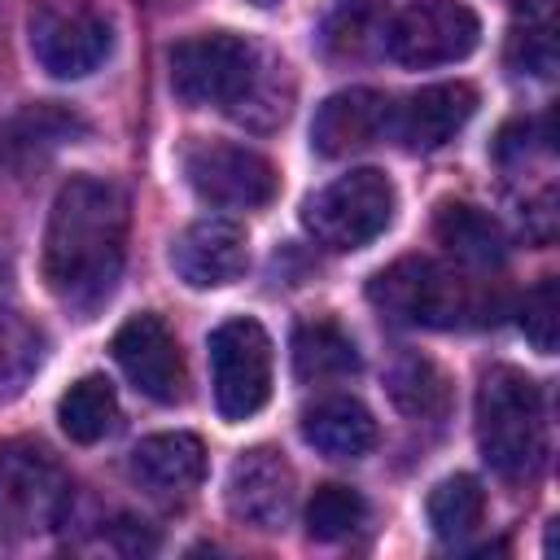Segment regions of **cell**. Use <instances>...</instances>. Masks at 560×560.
Instances as JSON below:
<instances>
[{"label": "cell", "mask_w": 560, "mask_h": 560, "mask_svg": "<svg viewBox=\"0 0 560 560\" xmlns=\"http://www.w3.org/2000/svg\"><path fill=\"white\" fill-rule=\"evenodd\" d=\"M127 258V197L114 179L74 175L57 188L44 228V284L79 315L101 311Z\"/></svg>", "instance_id": "cell-1"}, {"label": "cell", "mask_w": 560, "mask_h": 560, "mask_svg": "<svg viewBox=\"0 0 560 560\" xmlns=\"http://www.w3.org/2000/svg\"><path fill=\"white\" fill-rule=\"evenodd\" d=\"M284 61H271L258 44L210 31L179 39L171 48V88L184 105H214L228 109L236 122H249L262 131L258 109H267V127H276L289 114V96H280Z\"/></svg>", "instance_id": "cell-2"}, {"label": "cell", "mask_w": 560, "mask_h": 560, "mask_svg": "<svg viewBox=\"0 0 560 560\" xmlns=\"http://www.w3.org/2000/svg\"><path fill=\"white\" fill-rule=\"evenodd\" d=\"M542 433H547V411H542V389L508 363H494L481 372L477 385V446L481 459L499 477H534L542 459Z\"/></svg>", "instance_id": "cell-3"}, {"label": "cell", "mask_w": 560, "mask_h": 560, "mask_svg": "<svg viewBox=\"0 0 560 560\" xmlns=\"http://www.w3.org/2000/svg\"><path fill=\"white\" fill-rule=\"evenodd\" d=\"M368 302L407 328H455L477 315V289L433 258H398L376 271L368 284Z\"/></svg>", "instance_id": "cell-4"}, {"label": "cell", "mask_w": 560, "mask_h": 560, "mask_svg": "<svg viewBox=\"0 0 560 560\" xmlns=\"http://www.w3.org/2000/svg\"><path fill=\"white\" fill-rule=\"evenodd\" d=\"M394 206L398 197H394L389 175H381L376 166H359L306 197L302 228L315 236V245L346 254V249H363L368 241H376L389 228Z\"/></svg>", "instance_id": "cell-5"}, {"label": "cell", "mask_w": 560, "mask_h": 560, "mask_svg": "<svg viewBox=\"0 0 560 560\" xmlns=\"http://www.w3.org/2000/svg\"><path fill=\"white\" fill-rule=\"evenodd\" d=\"M70 503L66 468L26 438L0 442V534L35 538L61 521Z\"/></svg>", "instance_id": "cell-6"}, {"label": "cell", "mask_w": 560, "mask_h": 560, "mask_svg": "<svg viewBox=\"0 0 560 560\" xmlns=\"http://www.w3.org/2000/svg\"><path fill=\"white\" fill-rule=\"evenodd\" d=\"M210 385L223 420H249L271 398V337L258 319H223L210 332Z\"/></svg>", "instance_id": "cell-7"}, {"label": "cell", "mask_w": 560, "mask_h": 560, "mask_svg": "<svg viewBox=\"0 0 560 560\" xmlns=\"http://www.w3.org/2000/svg\"><path fill=\"white\" fill-rule=\"evenodd\" d=\"M179 171H184L188 188L201 201L232 206V210H258L280 188L276 166L258 149L228 144V140H201V136H192L179 149Z\"/></svg>", "instance_id": "cell-8"}, {"label": "cell", "mask_w": 560, "mask_h": 560, "mask_svg": "<svg viewBox=\"0 0 560 560\" xmlns=\"http://www.w3.org/2000/svg\"><path fill=\"white\" fill-rule=\"evenodd\" d=\"M477 44H481V18L459 0H416L385 26L389 57L411 70L464 61Z\"/></svg>", "instance_id": "cell-9"}, {"label": "cell", "mask_w": 560, "mask_h": 560, "mask_svg": "<svg viewBox=\"0 0 560 560\" xmlns=\"http://www.w3.org/2000/svg\"><path fill=\"white\" fill-rule=\"evenodd\" d=\"M114 48V31L105 13L88 0H48L31 13V52L52 79L92 74Z\"/></svg>", "instance_id": "cell-10"}, {"label": "cell", "mask_w": 560, "mask_h": 560, "mask_svg": "<svg viewBox=\"0 0 560 560\" xmlns=\"http://www.w3.org/2000/svg\"><path fill=\"white\" fill-rule=\"evenodd\" d=\"M114 363L122 368V376L153 402H179L184 398V359H179V341L175 332L158 319V315H131L114 341Z\"/></svg>", "instance_id": "cell-11"}, {"label": "cell", "mask_w": 560, "mask_h": 560, "mask_svg": "<svg viewBox=\"0 0 560 560\" xmlns=\"http://www.w3.org/2000/svg\"><path fill=\"white\" fill-rule=\"evenodd\" d=\"M293 468L280 451L271 446H254V451H241L228 468V512L241 521V525H254V529H280L293 512Z\"/></svg>", "instance_id": "cell-12"}, {"label": "cell", "mask_w": 560, "mask_h": 560, "mask_svg": "<svg viewBox=\"0 0 560 560\" xmlns=\"http://www.w3.org/2000/svg\"><path fill=\"white\" fill-rule=\"evenodd\" d=\"M389 109L394 101L376 88H346L332 92L311 122V149L319 158H350L389 136Z\"/></svg>", "instance_id": "cell-13"}, {"label": "cell", "mask_w": 560, "mask_h": 560, "mask_svg": "<svg viewBox=\"0 0 560 560\" xmlns=\"http://www.w3.org/2000/svg\"><path fill=\"white\" fill-rule=\"evenodd\" d=\"M171 267L188 289H223L249 267L245 232L232 219H197L175 236Z\"/></svg>", "instance_id": "cell-14"}, {"label": "cell", "mask_w": 560, "mask_h": 560, "mask_svg": "<svg viewBox=\"0 0 560 560\" xmlns=\"http://www.w3.org/2000/svg\"><path fill=\"white\" fill-rule=\"evenodd\" d=\"M472 114H477V92L468 83H433L389 109V136L411 153H429L455 140V131H464Z\"/></svg>", "instance_id": "cell-15"}, {"label": "cell", "mask_w": 560, "mask_h": 560, "mask_svg": "<svg viewBox=\"0 0 560 560\" xmlns=\"http://www.w3.org/2000/svg\"><path fill=\"white\" fill-rule=\"evenodd\" d=\"M131 481L158 503H188L206 477V446L192 433H153L131 451Z\"/></svg>", "instance_id": "cell-16"}, {"label": "cell", "mask_w": 560, "mask_h": 560, "mask_svg": "<svg viewBox=\"0 0 560 560\" xmlns=\"http://www.w3.org/2000/svg\"><path fill=\"white\" fill-rule=\"evenodd\" d=\"M79 136H88V122L74 109L52 105V101L26 105L0 127V166H9L13 175H26L44 166L61 144H74Z\"/></svg>", "instance_id": "cell-17"}, {"label": "cell", "mask_w": 560, "mask_h": 560, "mask_svg": "<svg viewBox=\"0 0 560 560\" xmlns=\"http://www.w3.org/2000/svg\"><path fill=\"white\" fill-rule=\"evenodd\" d=\"M302 438L328 459H359L376 446V420L359 398L332 394L302 411Z\"/></svg>", "instance_id": "cell-18"}, {"label": "cell", "mask_w": 560, "mask_h": 560, "mask_svg": "<svg viewBox=\"0 0 560 560\" xmlns=\"http://www.w3.org/2000/svg\"><path fill=\"white\" fill-rule=\"evenodd\" d=\"M359 372V346L332 319H311L293 332V376L302 385H324Z\"/></svg>", "instance_id": "cell-19"}, {"label": "cell", "mask_w": 560, "mask_h": 560, "mask_svg": "<svg viewBox=\"0 0 560 560\" xmlns=\"http://www.w3.org/2000/svg\"><path fill=\"white\" fill-rule=\"evenodd\" d=\"M433 232H438V241L455 258H464L472 267H499L503 262V249L508 245H503L499 223L486 210L468 206V201H442L438 206V219H433Z\"/></svg>", "instance_id": "cell-20"}, {"label": "cell", "mask_w": 560, "mask_h": 560, "mask_svg": "<svg viewBox=\"0 0 560 560\" xmlns=\"http://www.w3.org/2000/svg\"><path fill=\"white\" fill-rule=\"evenodd\" d=\"M57 420H61V429H66L70 442H79V446L101 442L118 424V394H114V385L105 376L74 381L61 394V402H57Z\"/></svg>", "instance_id": "cell-21"}, {"label": "cell", "mask_w": 560, "mask_h": 560, "mask_svg": "<svg viewBox=\"0 0 560 560\" xmlns=\"http://www.w3.org/2000/svg\"><path fill=\"white\" fill-rule=\"evenodd\" d=\"M385 385H389V398L402 416H416V420H433L446 411L451 402V385L442 376V368L424 354H402L389 372H385Z\"/></svg>", "instance_id": "cell-22"}, {"label": "cell", "mask_w": 560, "mask_h": 560, "mask_svg": "<svg viewBox=\"0 0 560 560\" xmlns=\"http://www.w3.org/2000/svg\"><path fill=\"white\" fill-rule=\"evenodd\" d=\"M429 525L438 538H464L481 525V512H486V490L477 477L468 472H455V477H442L433 490H429Z\"/></svg>", "instance_id": "cell-23"}, {"label": "cell", "mask_w": 560, "mask_h": 560, "mask_svg": "<svg viewBox=\"0 0 560 560\" xmlns=\"http://www.w3.org/2000/svg\"><path fill=\"white\" fill-rule=\"evenodd\" d=\"M385 44L381 9L376 0H337V9L324 22V44L332 57H363L372 44Z\"/></svg>", "instance_id": "cell-24"}, {"label": "cell", "mask_w": 560, "mask_h": 560, "mask_svg": "<svg viewBox=\"0 0 560 560\" xmlns=\"http://www.w3.org/2000/svg\"><path fill=\"white\" fill-rule=\"evenodd\" d=\"M368 516V503L359 490L350 486H319L306 503V534L315 542H337L346 534H354Z\"/></svg>", "instance_id": "cell-25"}, {"label": "cell", "mask_w": 560, "mask_h": 560, "mask_svg": "<svg viewBox=\"0 0 560 560\" xmlns=\"http://www.w3.org/2000/svg\"><path fill=\"white\" fill-rule=\"evenodd\" d=\"M556 324H560V302H556V280L547 276L521 302V332L538 354H556Z\"/></svg>", "instance_id": "cell-26"}, {"label": "cell", "mask_w": 560, "mask_h": 560, "mask_svg": "<svg viewBox=\"0 0 560 560\" xmlns=\"http://www.w3.org/2000/svg\"><path fill=\"white\" fill-rule=\"evenodd\" d=\"M508 61L525 74H551V66H556V44H551V18L542 13V18H525V26H516L512 31V44H508Z\"/></svg>", "instance_id": "cell-27"}, {"label": "cell", "mask_w": 560, "mask_h": 560, "mask_svg": "<svg viewBox=\"0 0 560 560\" xmlns=\"http://www.w3.org/2000/svg\"><path fill=\"white\" fill-rule=\"evenodd\" d=\"M35 359H39L35 337L26 328H18V324H0V385L18 389V381L31 372Z\"/></svg>", "instance_id": "cell-28"}, {"label": "cell", "mask_w": 560, "mask_h": 560, "mask_svg": "<svg viewBox=\"0 0 560 560\" xmlns=\"http://www.w3.org/2000/svg\"><path fill=\"white\" fill-rule=\"evenodd\" d=\"M254 4H258V9H271V4H280V0H254Z\"/></svg>", "instance_id": "cell-29"}]
</instances>
